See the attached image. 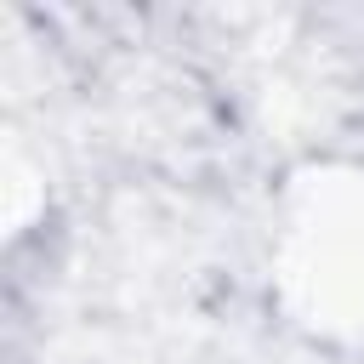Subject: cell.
<instances>
[{
	"label": "cell",
	"mask_w": 364,
	"mask_h": 364,
	"mask_svg": "<svg viewBox=\"0 0 364 364\" xmlns=\"http://www.w3.org/2000/svg\"><path fill=\"white\" fill-rule=\"evenodd\" d=\"M279 301L313 336L364 330V171L307 165L273 216Z\"/></svg>",
	"instance_id": "cell-1"
}]
</instances>
